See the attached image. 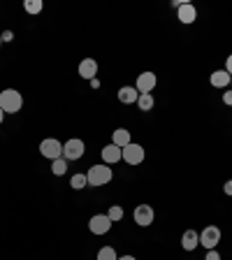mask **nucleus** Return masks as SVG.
<instances>
[{
  "mask_svg": "<svg viewBox=\"0 0 232 260\" xmlns=\"http://www.w3.org/2000/svg\"><path fill=\"white\" fill-rule=\"evenodd\" d=\"M23 107V95L16 88H5L0 91V109L5 114H16Z\"/></svg>",
  "mask_w": 232,
  "mask_h": 260,
  "instance_id": "f257e3e1",
  "label": "nucleus"
},
{
  "mask_svg": "<svg viewBox=\"0 0 232 260\" xmlns=\"http://www.w3.org/2000/svg\"><path fill=\"white\" fill-rule=\"evenodd\" d=\"M114 172L109 165H105V162H100V165H93V168H88L86 172V179H88V186H107L109 181H112Z\"/></svg>",
  "mask_w": 232,
  "mask_h": 260,
  "instance_id": "f03ea898",
  "label": "nucleus"
},
{
  "mask_svg": "<svg viewBox=\"0 0 232 260\" xmlns=\"http://www.w3.org/2000/svg\"><path fill=\"white\" fill-rule=\"evenodd\" d=\"M144 158H146V153H144V146L142 144H137V142H130L128 146H123L121 149V160L123 162H128V165H140V162H144Z\"/></svg>",
  "mask_w": 232,
  "mask_h": 260,
  "instance_id": "7ed1b4c3",
  "label": "nucleus"
},
{
  "mask_svg": "<svg viewBox=\"0 0 232 260\" xmlns=\"http://www.w3.org/2000/svg\"><path fill=\"white\" fill-rule=\"evenodd\" d=\"M84 153H86V144H84V140H79V137H72V140H68L63 144L65 160H79Z\"/></svg>",
  "mask_w": 232,
  "mask_h": 260,
  "instance_id": "20e7f679",
  "label": "nucleus"
},
{
  "mask_svg": "<svg viewBox=\"0 0 232 260\" xmlns=\"http://www.w3.org/2000/svg\"><path fill=\"white\" fill-rule=\"evenodd\" d=\"M40 153L49 160H56V158L63 156V144H60L56 137H47V140L40 142Z\"/></svg>",
  "mask_w": 232,
  "mask_h": 260,
  "instance_id": "39448f33",
  "label": "nucleus"
},
{
  "mask_svg": "<svg viewBox=\"0 0 232 260\" xmlns=\"http://www.w3.org/2000/svg\"><path fill=\"white\" fill-rule=\"evenodd\" d=\"M221 228L216 225H207L205 230L200 233V246H205L207 251L209 249H216L218 244H221Z\"/></svg>",
  "mask_w": 232,
  "mask_h": 260,
  "instance_id": "423d86ee",
  "label": "nucleus"
},
{
  "mask_svg": "<svg viewBox=\"0 0 232 260\" xmlns=\"http://www.w3.org/2000/svg\"><path fill=\"white\" fill-rule=\"evenodd\" d=\"M156 218V211H153L151 205H137L135 211H132V221L137 223L140 228H149Z\"/></svg>",
  "mask_w": 232,
  "mask_h": 260,
  "instance_id": "0eeeda50",
  "label": "nucleus"
},
{
  "mask_svg": "<svg viewBox=\"0 0 232 260\" xmlns=\"http://www.w3.org/2000/svg\"><path fill=\"white\" fill-rule=\"evenodd\" d=\"M88 230H91L93 235H107L109 230H112V221H109L107 214H93L91 218H88Z\"/></svg>",
  "mask_w": 232,
  "mask_h": 260,
  "instance_id": "6e6552de",
  "label": "nucleus"
},
{
  "mask_svg": "<svg viewBox=\"0 0 232 260\" xmlns=\"http://www.w3.org/2000/svg\"><path fill=\"white\" fill-rule=\"evenodd\" d=\"M156 84H158V77L153 75L151 70H146V72H142V75L137 77L135 88H137V93H153Z\"/></svg>",
  "mask_w": 232,
  "mask_h": 260,
  "instance_id": "1a4fd4ad",
  "label": "nucleus"
},
{
  "mask_svg": "<svg viewBox=\"0 0 232 260\" xmlns=\"http://www.w3.org/2000/svg\"><path fill=\"white\" fill-rule=\"evenodd\" d=\"M77 72H79L81 79H86V81L95 79L97 77V60L95 58H84L79 63V68H77Z\"/></svg>",
  "mask_w": 232,
  "mask_h": 260,
  "instance_id": "9d476101",
  "label": "nucleus"
},
{
  "mask_svg": "<svg viewBox=\"0 0 232 260\" xmlns=\"http://www.w3.org/2000/svg\"><path fill=\"white\" fill-rule=\"evenodd\" d=\"M177 19L181 23H186V26L195 23V19H197V10H195V5H190V3H181V7L177 10Z\"/></svg>",
  "mask_w": 232,
  "mask_h": 260,
  "instance_id": "9b49d317",
  "label": "nucleus"
},
{
  "mask_svg": "<svg viewBox=\"0 0 232 260\" xmlns=\"http://www.w3.org/2000/svg\"><path fill=\"white\" fill-rule=\"evenodd\" d=\"M197 246H200V233L190 228V230H186V233L181 235V249L184 251H195Z\"/></svg>",
  "mask_w": 232,
  "mask_h": 260,
  "instance_id": "f8f14e48",
  "label": "nucleus"
},
{
  "mask_svg": "<svg viewBox=\"0 0 232 260\" xmlns=\"http://www.w3.org/2000/svg\"><path fill=\"white\" fill-rule=\"evenodd\" d=\"M103 162L105 165H116V162H121V149L116 144H112L109 142L107 146H103Z\"/></svg>",
  "mask_w": 232,
  "mask_h": 260,
  "instance_id": "ddd939ff",
  "label": "nucleus"
},
{
  "mask_svg": "<svg viewBox=\"0 0 232 260\" xmlns=\"http://www.w3.org/2000/svg\"><path fill=\"white\" fill-rule=\"evenodd\" d=\"M116 98H119V103H123V105H135L140 93H137L135 86H121L119 93H116Z\"/></svg>",
  "mask_w": 232,
  "mask_h": 260,
  "instance_id": "4468645a",
  "label": "nucleus"
},
{
  "mask_svg": "<svg viewBox=\"0 0 232 260\" xmlns=\"http://www.w3.org/2000/svg\"><path fill=\"white\" fill-rule=\"evenodd\" d=\"M230 79H232V77L227 75L225 70H216V72H211V75H209V84L214 88H227V86H230Z\"/></svg>",
  "mask_w": 232,
  "mask_h": 260,
  "instance_id": "2eb2a0df",
  "label": "nucleus"
},
{
  "mask_svg": "<svg viewBox=\"0 0 232 260\" xmlns=\"http://www.w3.org/2000/svg\"><path fill=\"white\" fill-rule=\"evenodd\" d=\"M130 130H125V128H116L112 133V144H116L119 149H123V146H128L130 144Z\"/></svg>",
  "mask_w": 232,
  "mask_h": 260,
  "instance_id": "dca6fc26",
  "label": "nucleus"
},
{
  "mask_svg": "<svg viewBox=\"0 0 232 260\" xmlns=\"http://www.w3.org/2000/svg\"><path fill=\"white\" fill-rule=\"evenodd\" d=\"M153 105H156L153 93H140V98H137V107H140L142 112H151Z\"/></svg>",
  "mask_w": 232,
  "mask_h": 260,
  "instance_id": "f3484780",
  "label": "nucleus"
},
{
  "mask_svg": "<svg viewBox=\"0 0 232 260\" xmlns=\"http://www.w3.org/2000/svg\"><path fill=\"white\" fill-rule=\"evenodd\" d=\"M88 186V179H86V172H79V174H72L70 177V188L75 190H81Z\"/></svg>",
  "mask_w": 232,
  "mask_h": 260,
  "instance_id": "a211bd4d",
  "label": "nucleus"
},
{
  "mask_svg": "<svg viewBox=\"0 0 232 260\" xmlns=\"http://www.w3.org/2000/svg\"><path fill=\"white\" fill-rule=\"evenodd\" d=\"M51 172H54L56 177H63V174L68 172V160H65L63 156L56 158V160H51Z\"/></svg>",
  "mask_w": 232,
  "mask_h": 260,
  "instance_id": "6ab92c4d",
  "label": "nucleus"
},
{
  "mask_svg": "<svg viewBox=\"0 0 232 260\" xmlns=\"http://www.w3.org/2000/svg\"><path fill=\"white\" fill-rule=\"evenodd\" d=\"M23 10H26L28 14H40V12L44 10V3L42 0H26V3H23Z\"/></svg>",
  "mask_w": 232,
  "mask_h": 260,
  "instance_id": "aec40b11",
  "label": "nucleus"
},
{
  "mask_svg": "<svg viewBox=\"0 0 232 260\" xmlns=\"http://www.w3.org/2000/svg\"><path fill=\"white\" fill-rule=\"evenodd\" d=\"M107 216H109V221H112V223H119L121 218H123V207H121V205H112L107 209Z\"/></svg>",
  "mask_w": 232,
  "mask_h": 260,
  "instance_id": "412c9836",
  "label": "nucleus"
},
{
  "mask_svg": "<svg viewBox=\"0 0 232 260\" xmlns=\"http://www.w3.org/2000/svg\"><path fill=\"white\" fill-rule=\"evenodd\" d=\"M116 249L114 246H103V249L97 251V260H116Z\"/></svg>",
  "mask_w": 232,
  "mask_h": 260,
  "instance_id": "4be33fe9",
  "label": "nucleus"
},
{
  "mask_svg": "<svg viewBox=\"0 0 232 260\" xmlns=\"http://www.w3.org/2000/svg\"><path fill=\"white\" fill-rule=\"evenodd\" d=\"M205 260H221V253H218L216 249H209L207 255H205Z\"/></svg>",
  "mask_w": 232,
  "mask_h": 260,
  "instance_id": "5701e85b",
  "label": "nucleus"
},
{
  "mask_svg": "<svg viewBox=\"0 0 232 260\" xmlns=\"http://www.w3.org/2000/svg\"><path fill=\"white\" fill-rule=\"evenodd\" d=\"M0 40H3V42H12V40H14V30H5L0 35Z\"/></svg>",
  "mask_w": 232,
  "mask_h": 260,
  "instance_id": "b1692460",
  "label": "nucleus"
},
{
  "mask_svg": "<svg viewBox=\"0 0 232 260\" xmlns=\"http://www.w3.org/2000/svg\"><path fill=\"white\" fill-rule=\"evenodd\" d=\"M223 103H225L227 107H232V88H230V91L223 93Z\"/></svg>",
  "mask_w": 232,
  "mask_h": 260,
  "instance_id": "393cba45",
  "label": "nucleus"
},
{
  "mask_svg": "<svg viewBox=\"0 0 232 260\" xmlns=\"http://www.w3.org/2000/svg\"><path fill=\"white\" fill-rule=\"evenodd\" d=\"M223 193L230 195V198H232V179H227L225 184H223Z\"/></svg>",
  "mask_w": 232,
  "mask_h": 260,
  "instance_id": "a878e982",
  "label": "nucleus"
},
{
  "mask_svg": "<svg viewBox=\"0 0 232 260\" xmlns=\"http://www.w3.org/2000/svg\"><path fill=\"white\" fill-rule=\"evenodd\" d=\"M223 70H225V72H227V75H230V77H232V54H230V56H227V60H225V68H223Z\"/></svg>",
  "mask_w": 232,
  "mask_h": 260,
  "instance_id": "bb28decb",
  "label": "nucleus"
},
{
  "mask_svg": "<svg viewBox=\"0 0 232 260\" xmlns=\"http://www.w3.org/2000/svg\"><path fill=\"white\" fill-rule=\"evenodd\" d=\"M88 84H91V88H100V86H103V84H100V79H97V77H95V79H91V81H88Z\"/></svg>",
  "mask_w": 232,
  "mask_h": 260,
  "instance_id": "cd10ccee",
  "label": "nucleus"
},
{
  "mask_svg": "<svg viewBox=\"0 0 232 260\" xmlns=\"http://www.w3.org/2000/svg\"><path fill=\"white\" fill-rule=\"evenodd\" d=\"M116 260H137V258H135V255H130V253H125V255H119Z\"/></svg>",
  "mask_w": 232,
  "mask_h": 260,
  "instance_id": "c85d7f7f",
  "label": "nucleus"
},
{
  "mask_svg": "<svg viewBox=\"0 0 232 260\" xmlns=\"http://www.w3.org/2000/svg\"><path fill=\"white\" fill-rule=\"evenodd\" d=\"M3 121H5V112H3V109H0V123H3Z\"/></svg>",
  "mask_w": 232,
  "mask_h": 260,
  "instance_id": "c756f323",
  "label": "nucleus"
},
{
  "mask_svg": "<svg viewBox=\"0 0 232 260\" xmlns=\"http://www.w3.org/2000/svg\"><path fill=\"white\" fill-rule=\"evenodd\" d=\"M230 88H232V79H230Z\"/></svg>",
  "mask_w": 232,
  "mask_h": 260,
  "instance_id": "7c9ffc66",
  "label": "nucleus"
},
{
  "mask_svg": "<svg viewBox=\"0 0 232 260\" xmlns=\"http://www.w3.org/2000/svg\"><path fill=\"white\" fill-rule=\"evenodd\" d=\"M0 44H3V40H0Z\"/></svg>",
  "mask_w": 232,
  "mask_h": 260,
  "instance_id": "2f4dec72",
  "label": "nucleus"
}]
</instances>
